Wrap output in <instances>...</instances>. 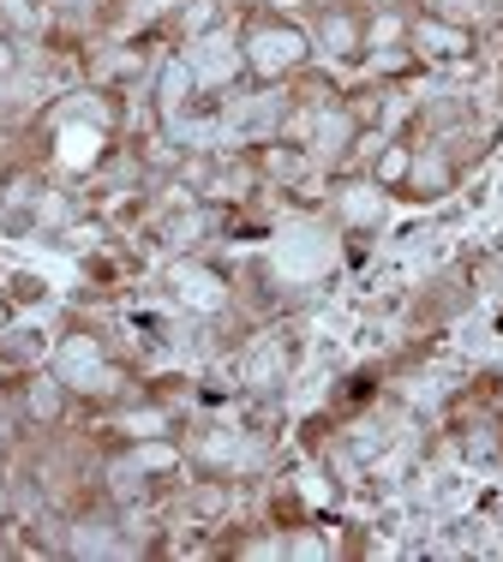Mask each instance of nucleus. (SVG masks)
<instances>
[{
  "instance_id": "f257e3e1",
  "label": "nucleus",
  "mask_w": 503,
  "mask_h": 562,
  "mask_svg": "<svg viewBox=\"0 0 503 562\" xmlns=\"http://www.w3.org/2000/svg\"><path fill=\"white\" fill-rule=\"evenodd\" d=\"M246 66L258 78H294L306 66V31H294L282 19H258L246 31Z\"/></svg>"
},
{
  "instance_id": "f03ea898",
  "label": "nucleus",
  "mask_w": 503,
  "mask_h": 562,
  "mask_svg": "<svg viewBox=\"0 0 503 562\" xmlns=\"http://www.w3.org/2000/svg\"><path fill=\"white\" fill-rule=\"evenodd\" d=\"M317 43H324L336 60H354L366 48V19H354L348 7H329L324 19H317Z\"/></svg>"
},
{
  "instance_id": "7ed1b4c3",
  "label": "nucleus",
  "mask_w": 503,
  "mask_h": 562,
  "mask_svg": "<svg viewBox=\"0 0 503 562\" xmlns=\"http://www.w3.org/2000/svg\"><path fill=\"white\" fill-rule=\"evenodd\" d=\"M407 173H414V144H383L372 162V186L390 192V186H407Z\"/></svg>"
},
{
  "instance_id": "20e7f679",
  "label": "nucleus",
  "mask_w": 503,
  "mask_h": 562,
  "mask_svg": "<svg viewBox=\"0 0 503 562\" xmlns=\"http://www.w3.org/2000/svg\"><path fill=\"white\" fill-rule=\"evenodd\" d=\"M24 407H31L36 419H60V407H66L60 378H31V383H24Z\"/></svg>"
},
{
  "instance_id": "39448f33",
  "label": "nucleus",
  "mask_w": 503,
  "mask_h": 562,
  "mask_svg": "<svg viewBox=\"0 0 503 562\" xmlns=\"http://www.w3.org/2000/svg\"><path fill=\"white\" fill-rule=\"evenodd\" d=\"M36 12H43L36 0H0V24H31Z\"/></svg>"
},
{
  "instance_id": "423d86ee",
  "label": "nucleus",
  "mask_w": 503,
  "mask_h": 562,
  "mask_svg": "<svg viewBox=\"0 0 503 562\" xmlns=\"http://www.w3.org/2000/svg\"><path fill=\"white\" fill-rule=\"evenodd\" d=\"M12 66H19V55H12V36L0 31V72H12Z\"/></svg>"
},
{
  "instance_id": "0eeeda50",
  "label": "nucleus",
  "mask_w": 503,
  "mask_h": 562,
  "mask_svg": "<svg viewBox=\"0 0 503 562\" xmlns=\"http://www.w3.org/2000/svg\"><path fill=\"white\" fill-rule=\"evenodd\" d=\"M0 557H7V539H0Z\"/></svg>"
}]
</instances>
